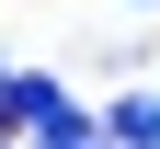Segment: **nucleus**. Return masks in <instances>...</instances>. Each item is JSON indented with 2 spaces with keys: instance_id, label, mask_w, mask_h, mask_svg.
<instances>
[{
  "instance_id": "f257e3e1",
  "label": "nucleus",
  "mask_w": 160,
  "mask_h": 149,
  "mask_svg": "<svg viewBox=\"0 0 160 149\" xmlns=\"http://www.w3.org/2000/svg\"><path fill=\"white\" fill-rule=\"evenodd\" d=\"M114 149H160V92H126L114 103Z\"/></svg>"
},
{
  "instance_id": "f03ea898",
  "label": "nucleus",
  "mask_w": 160,
  "mask_h": 149,
  "mask_svg": "<svg viewBox=\"0 0 160 149\" xmlns=\"http://www.w3.org/2000/svg\"><path fill=\"white\" fill-rule=\"evenodd\" d=\"M34 149H114V138H103V126H80V103H69V115L34 126Z\"/></svg>"
},
{
  "instance_id": "7ed1b4c3",
  "label": "nucleus",
  "mask_w": 160,
  "mask_h": 149,
  "mask_svg": "<svg viewBox=\"0 0 160 149\" xmlns=\"http://www.w3.org/2000/svg\"><path fill=\"white\" fill-rule=\"evenodd\" d=\"M12 115H23V126H46V115H69V92H57V80H12Z\"/></svg>"
},
{
  "instance_id": "20e7f679",
  "label": "nucleus",
  "mask_w": 160,
  "mask_h": 149,
  "mask_svg": "<svg viewBox=\"0 0 160 149\" xmlns=\"http://www.w3.org/2000/svg\"><path fill=\"white\" fill-rule=\"evenodd\" d=\"M0 115H12V80H0Z\"/></svg>"
}]
</instances>
